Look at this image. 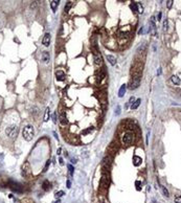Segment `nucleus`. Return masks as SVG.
<instances>
[{"label":"nucleus","mask_w":181,"mask_h":203,"mask_svg":"<svg viewBox=\"0 0 181 203\" xmlns=\"http://www.w3.org/2000/svg\"><path fill=\"white\" fill-rule=\"evenodd\" d=\"M35 135V130H34V127L33 126H26L24 127L23 131H22V136H23V138L26 140V142H30V140L33 139Z\"/></svg>","instance_id":"1"},{"label":"nucleus","mask_w":181,"mask_h":203,"mask_svg":"<svg viewBox=\"0 0 181 203\" xmlns=\"http://www.w3.org/2000/svg\"><path fill=\"white\" fill-rule=\"evenodd\" d=\"M140 81H141V77H132L129 83V89L131 90L137 89L140 85Z\"/></svg>","instance_id":"2"},{"label":"nucleus","mask_w":181,"mask_h":203,"mask_svg":"<svg viewBox=\"0 0 181 203\" xmlns=\"http://www.w3.org/2000/svg\"><path fill=\"white\" fill-rule=\"evenodd\" d=\"M5 133L7 136H10L11 138H15L17 135H18V127L17 126H11L7 127L5 130Z\"/></svg>","instance_id":"3"},{"label":"nucleus","mask_w":181,"mask_h":203,"mask_svg":"<svg viewBox=\"0 0 181 203\" xmlns=\"http://www.w3.org/2000/svg\"><path fill=\"white\" fill-rule=\"evenodd\" d=\"M93 56H94V62L96 66H101L103 65V58H101V52L98 50L96 47H93Z\"/></svg>","instance_id":"4"},{"label":"nucleus","mask_w":181,"mask_h":203,"mask_svg":"<svg viewBox=\"0 0 181 203\" xmlns=\"http://www.w3.org/2000/svg\"><path fill=\"white\" fill-rule=\"evenodd\" d=\"M132 142H133V134L130 133V132H126V133L121 136V142L123 144L129 145L132 143Z\"/></svg>","instance_id":"5"},{"label":"nucleus","mask_w":181,"mask_h":203,"mask_svg":"<svg viewBox=\"0 0 181 203\" xmlns=\"http://www.w3.org/2000/svg\"><path fill=\"white\" fill-rule=\"evenodd\" d=\"M109 174L107 173L106 171L103 172V175H101V186L103 188H107L108 185H109Z\"/></svg>","instance_id":"6"},{"label":"nucleus","mask_w":181,"mask_h":203,"mask_svg":"<svg viewBox=\"0 0 181 203\" xmlns=\"http://www.w3.org/2000/svg\"><path fill=\"white\" fill-rule=\"evenodd\" d=\"M8 186H10L13 191H16L17 193H21L22 192V186L19 183H17V182L10 181V183H8Z\"/></svg>","instance_id":"7"},{"label":"nucleus","mask_w":181,"mask_h":203,"mask_svg":"<svg viewBox=\"0 0 181 203\" xmlns=\"http://www.w3.org/2000/svg\"><path fill=\"white\" fill-rule=\"evenodd\" d=\"M111 162H112V157L110 156V155H106V156L104 157L101 164H103V166L105 167V169H108V167L110 166V164H111Z\"/></svg>","instance_id":"8"},{"label":"nucleus","mask_w":181,"mask_h":203,"mask_svg":"<svg viewBox=\"0 0 181 203\" xmlns=\"http://www.w3.org/2000/svg\"><path fill=\"white\" fill-rule=\"evenodd\" d=\"M155 17H151V20H150V25H151V29H152V34L153 36H157V32H156V24H155Z\"/></svg>","instance_id":"9"},{"label":"nucleus","mask_w":181,"mask_h":203,"mask_svg":"<svg viewBox=\"0 0 181 203\" xmlns=\"http://www.w3.org/2000/svg\"><path fill=\"white\" fill-rule=\"evenodd\" d=\"M22 170H23V174L24 176H26V177H28V176L30 175V173H32V171H30V166H29V163L28 162H25L23 166H22Z\"/></svg>","instance_id":"10"},{"label":"nucleus","mask_w":181,"mask_h":203,"mask_svg":"<svg viewBox=\"0 0 181 203\" xmlns=\"http://www.w3.org/2000/svg\"><path fill=\"white\" fill-rule=\"evenodd\" d=\"M42 43H43L44 46H49V43H50V34L49 33H46L45 35H44Z\"/></svg>","instance_id":"11"},{"label":"nucleus","mask_w":181,"mask_h":203,"mask_svg":"<svg viewBox=\"0 0 181 203\" xmlns=\"http://www.w3.org/2000/svg\"><path fill=\"white\" fill-rule=\"evenodd\" d=\"M56 77H57V80L58 81H64L66 78V74L63 70H58V71L56 72Z\"/></svg>","instance_id":"12"},{"label":"nucleus","mask_w":181,"mask_h":203,"mask_svg":"<svg viewBox=\"0 0 181 203\" xmlns=\"http://www.w3.org/2000/svg\"><path fill=\"white\" fill-rule=\"evenodd\" d=\"M132 160H133V164L135 166H139L141 164V162H142V158L137 156V155H134L133 158H132Z\"/></svg>","instance_id":"13"},{"label":"nucleus","mask_w":181,"mask_h":203,"mask_svg":"<svg viewBox=\"0 0 181 203\" xmlns=\"http://www.w3.org/2000/svg\"><path fill=\"white\" fill-rule=\"evenodd\" d=\"M49 59H50V57H49V54H48L47 51H43L42 54H41V60H42L45 64L49 62Z\"/></svg>","instance_id":"14"},{"label":"nucleus","mask_w":181,"mask_h":203,"mask_svg":"<svg viewBox=\"0 0 181 203\" xmlns=\"http://www.w3.org/2000/svg\"><path fill=\"white\" fill-rule=\"evenodd\" d=\"M60 122L62 123V125H66V123L68 122L67 118H66V114H65L64 111H62V112L60 113Z\"/></svg>","instance_id":"15"},{"label":"nucleus","mask_w":181,"mask_h":203,"mask_svg":"<svg viewBox=\"0 0 181 203\" xmlns=\"http://www.w3.org/2000/svg\"><path fill=\"white\" fill-rule=\"evenodd\" d=\"M107 60H108V62L112 66H114L116 64V58L114 56H112V55H107Z\"/></svg>","instance_id":"16"},{"label":"nucleus","mask_w":181,"mask_h":203,"mask_svg":"<svg viewBox=\"0 0 181 203\" xmlns=\"http://www.w3.org/2000/svg\"><path fill=\"white\" fill-rule=\"evenodd\" d=\"M126 90H127V85L126 84H123V85H121L120 91H118V96H120V98H122L126 93Z\"/></svg>","instance_id":"17"},{"label":"nucleus","mask_w":181,"mask_h":203,"mask_svg":"<svg viewBox=\"0 0 181 203\" xmlns=\"http://www.w3.org/2000/svg\"><path fill=\"white\" fill-rule=\"evenodd\" d=\"M140 103H141V100L140 99H137L133 104H132V106H131V109L132 110H135V109H137L138 107H139V105H140Z\"/></svg>","instance_id":"18"},{"label":"nucleus","mask_w":181,"mask_h":203,"mask_svg":"<svg viewBox=\"0 0 181 203\" xmlns=\"http://www.w3.org/2000/svg\"><path fill=\"white\" fill-rule=\"evenodd\" d=\"M105 76H106V74H105V71H104L103 69H101V70H100V72L98 73V76H96V79H98V81H99V82H101V81L105 78Z\"/></svg>","instance_id":"19"},{"label":"nucleus","mask_w":181,"mask_h":203,"mask_svg":"<svg viewBox=\"0 0 181 203\" xmlns=\"http://www.w3.org/2000/svg\"><path fill=\"white\" fill-rule=\"evenodd\" d=\"M42 186H43V189H44V191H48V189H50V188H51V184L49 183V181H48V180H45V181L43 182V185H42Z\"/></svg>","instance_id":"20"},{"label":"nucleus","mask_w":181,"mask_h":203,"mask_svg":"<svg viewBox=\"0 0 181 203\" xmlns=\"http://www.w3.org/2000/svg\"><path fill=\"white\" fill-rule=\"evenodd\" d=\"M58 5H59V1H57V0H54V1H51V2H50V7H51L52 12H56V10H57V7H58Z\"/></svg>","instance_id":"21"},{"label":"nucleus","mask_w":181,"mask_h":203,"mask_svg":"<svg viewBox=\"0 0 181 203\" xmlns=\"http://www.w3.org/2000/svg\"><path fill=\"white\" fill-rule=\"evenodd\" d=\"M171 81L173 82L175 85H180V83H181V81H180V79L177 77V76H173L171 78Z\"/></svg>","instance_id":"22"},{"label":"nucleus","mask_w":181,"mask_h":203,"mask_svg":"<svg viewBox=\"0 0 181 203\" xmlns=\"http://www.w3.org/2000/svg\"><path fill=\"white\" fill-rule=\"evenodd\" d=\"M72 6V1H68L67 3L65 4V7H64V11H65V13H68L69 12V10H70V7Z\"/></svg>","instance_id":"23"},{"label":"nucleus","mask_w":181,"mask_h":203,"mask_svg":"<svg viewBox=\"0 0 181 203\" xmlns=\"http://www.w3.org/2000/svg\"><path fill=\"white\" fill-rule=\"evenodd\" d=\"M49 108H46L45 110V114H44V122H48V120H49Z\"/></svg>","instance_id":"24"},{"label":"nucleus","mask_w":181,"mask_h":203,"mask_svg":"<svg viewBox=\"0 0 181 203\" xmlns=\"http://www.w3.org/2000/svg\"><path fill=\"white\" fill-rule=\"evenodd\" d=\"M130 8H131V10L133 11L134 13L137 12V3H136V2H132V3L130 4Z\"/></svg>","instance_id":"25"},{"label":"nucleus","mask_w":181,"mask_h":203,"mask_svg":"<svg viewBox=\"0 0 181 203\" xmlns=\"http://www.w3.org/2000/svg\"><path fill=\"white\" fill-rule=\"evenodd\" d=\"M92 131H93V128L90 127V128H88V129L82 131V135H87V134H89L90 132H92Z\"/></svg>","instance_id":"26"},{"label":"nucleus","mask_w":181,"mask_h":203,"mask_svg":"<svg viewBox=\"0 0 181 203\" xmlns=\"http://www.w3.org/2000/svg\"><path fill=\"white\" fill-rule=\"evenodd\" d=\"M67 167H68V171H69V175H70V176H72V175H73L74 167H73L71 164H68V165H67Z\"/></svg>","instance_id":"27"},{"label":"nucleus","mask_w":181,"mask_h":203,"mask_svg":"<svg viewBox=\"0 0 181 203\" xmlns=\"http://www.w3.org/2000/svg\"><path fill=\"white\" fill-rule=\"evenodd\" d=\"M137 12L139 13V14H142V13H143V7L139 3H137Z\"/></svg>","instance_id":"28"},{"label":"nucleus","mask_w":181,"mask_h":203,"mask_svg":"<svg viewBox=\"0 0 181 203\" xmlns=\"http://www.w3.org/2000/svg\"><path fill=\"white\" fill-rule=\"evenodd\" d=\"M161 188H162V193H163V195H164L165 197H169L170 195H169V191L164 187V186H161Z\"/></svg>","instance_id":"29"},{"label":"nucleus","mask_w":181,"mask_h":203,"mask_svg":"<svg viewBox=\"0 0 181 203\" xmlns=\"http://www.w3.org/2000/svg\"><path fill=\"white\" fill-rule=\"evenodd\" d=\"M64 195V192L63 191H60V192H57L56 194H55V197L56 198H60V197H62Z\"/></svg>","instance_id":"30"},{"label":"nucleus","mask_w":181,"mask_h":203,"mask_svg":"<svg viewBox=\"0 0 181 203\" xmlns=\"http://www.w3.org/2000/svg\"><path fill=\"white\" fill-rule=\"evenodd\" d=\"M135 185H136V189H137V191H140V189H141V183L139 181H136Z\"/></svg>","instance_id":"31"},{"label":"nucleus","mask_w":181,"mask_h":203,"mask_svg":"<svg viewBox=\"0 0 181 203\" xmlns=\"http://www.w3.org/2000/svg\"><path fill=\"white\" fill-rule=\"evenodd\" d=\"M163 30H164V32L167 30V20L166 19L164 20V22H163Z\"/></svg>","instance_id":"32"},{"label":"nucleus","mask_w":181,"mask_h":203,"mask_svg":"<svg viewBox=\"0 0 181 203\" xmlns=\"http://www.w3.org/2000/svg\"><path fill=\"white\" fill-rule=\"evenodd\" d=\"M49 164H50V160L49 159H48L47 161H46V164H45V167H44V172H46L47 171V169H48V166H49Z\"/></svg>","instance_id":"33"},{"label":"nucleus","mask_w":181,"mask_h":203,"mask_svg":"<svg viewBox=\"0 0 181 203\" xmlns=\"http://www.w3.org/2000/svg\"><path fill=\"white\" fill-rule=\"evenodd\" d=\"M115 114H116V115H120V114H121V106H117V107H116Z\"/></svg>","instance_id":"34"},{"label":"nucleus","mask_w":181,"mask_h":203,"mask_svg":"<svg viewBox=\"0 0 181 203\" xmlns=\"http://www.w3.org/2000/svg\"><path fill=\"white\" fill-rule=\"evenodd\" d=\"M175 203H181V196L175 197Z\"/></svg>","instance_id":"35"},{"label":"nucleus","mask_w":181,"mask_h":203,"mask_svg":"<svg viewBox=\"0 0 181 203\" xmlns=\"http://www.w3.org/2000/svg\"><path fill=\"white\" fill-rule=\"evenodd\" d=\"M135 101H136V100L134 99V96H131L130 100H129V102H128V105H129V104H131V105H132V104H133Z\"/></svg>","instance_id":"36"},{"label":"nucleus","mask_w":181,"mask_h":203,"mask_svg":"<svg viewBox=\"0 0 181 203\" xmlns=\"http://www.w3.org/2000/svg\"><path fill=\"white\" fill-rule=\"evenodd\" d=\"M172 4H173V1H172V0H169V1H167V7H171L172 6Z\"/></svg>","instance_id":"37"},{"label":"nucleus","mask_w":181,"mask_h":203,"mask_svg":"<svg viewBox=\"0 0 181 203\" xmlns=\"http://www.w3.org/2000/svg\"><path fill=\"white\" fill-rule=\"evenodd\" d=\"M161 16H162V14H161V13H159V14H158V16H157V20H158V21L161 20Z\"/></svg>","instance_id":"38"},{"label":"nucleus","mask_w":181,"mask_h":203,"mask_svg":"<svg viewBox=\"0 0 181 203\" xmlns=\"http://www.w3.org/2000/svg\"><path fill=\"white\" fill-rule=\"evenodd\" d=\"M54 122H55V123L57 122V113L54 114Z\"/></svg>","instance_id":"39"},{"label":"nucleus","mask_w":181,"mask_h":203,"mask_svg":"<svg viewBox=\"0 0 181 203\" xmlns=\"http://www.w3.org/2000/svg\"><path fill=\"white\" fill-rule=\"evenodd\" d=\"M71 162L72 163H77V158H71Z\"/></svg>","instance_id":"40"},{"label":"nucleus","mask_w":181,"mask_h":203,"mask_svg":"<svg viewBox=\"0 0 181 203\" xmlns=\"http://www.w3.org/2000/svg\"><path fill=\"white\" fill-rule=\"evenodd\" d=\"M59 162H60V164H64L63 159H62V158H60V159H59Z\"/></svg>","instance_id":"41"},{"label":"nucleus","mask_w":181,"mask_h":203,"mask_svg":"<svg viewBox=\"0 0 181 203\" xmlns=\"http://www.w3.org/2000/svg\"><path fill=\"white\" fill-rule=\"evenodd\" d=\"M70 185H71V183H70V181L68 180V181H67V187L68 188H70Z\"/></svg>","instance_id":"42"},{"label":"nucleus","mask_w":181,"mask_h":203,"mask_svg":"<svg viewBox=\"0 0 181 203\" xmlns=\"http://www.w3.org/2000/svg\"><path fill=\"white\" fill-rule=\"evenodd\" d=\"M161 73V68H159V70L157 71V74H160Z\"/></svg>","instance_id":"43"},{"label":"nucleus","mask_w":181,"mask_h":203,"mask_svg":"<svg viewBox=\"0 0 181 203\" xmlns=\"http://www.w3.org/2000/svg\"><path fill=\"white\" fill-rule=\"evenodd\" d=\"M61 151H62V149H61V148H60V149H59V150H58V154H59V155H60V154H61Z\"/></svg>","instance_id":"44"}]
</instances>
